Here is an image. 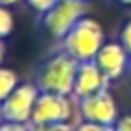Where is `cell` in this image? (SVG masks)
Listing matches in <instances>:
<instances>
[{"mask_svg": "<svg viewBox=\"0 0 131 131\" xmlns=\"http://www.w3.org/2000/svg\"><path fill=\"white\" fill-rule=\"evenodd\" d=\"M18 84H20L18 74L13 68H7V67L0 65V102H2L4 99H7L11 95V92Z\"/></svg>", "mask_w": 131, "mask_h": 131, "instance_id": "obj_9", "label": "cell"}, {"mask_svg": "<svg viewBox=\"0 0 131 131\" xmlns=\"http://www.w3.org/2000/svg\"><path fill=\"white\" fill-rule=\"evenodd\" d=\"M25 2L29 4V7L32 11H36L38 15H45L47 11H50L59 0H25Z\"/></svg>", "mask_w": 131, "mask_h": 131, "instance_id": "obj_13", "label": "cell"}, {"mask_svg": "<svg viewBox=\"0 0 131 131\" xmlns=\"http://www.w3.org/2000/svg\"><path fill=\"white\" fill-rule=\"evenodd\" d=\"M115 131H131V113H126V115H120L113 126Z\"/></svg>", "mask_w": 131, "mask_h": 131, "instance_id": "obj_15", "label": "cell"}, {"mask_svg": "<svg viewBox=\"0 0 131 131\" xmlns=\"http://www.w3.org/2000/svg\"><path fill=\"white\" fill-rule=\"evenodd\" d=\"M74 131H115V129H113V126H104V124H97V122L81 120L77 126H74Z\"/></svg>", "mask_w": 131, "mask_h": 131, "instance_id": "obj_14", "label": "cell"}, {"mask_svg": "<svg viewBox=\"0 0 131 131\" xmlns=\"http://www.w3.org/2000/svg\"><path fill=\"white\" fill-rule=\"evenodd\" d=\"M110 83H111V81L101 72V68L97 67L95 61H83V63H79V67H77L72 97H74V101L86 99V97H90V95H95V93H99V92L108 90Z\"/></svg>", "mask_w": 131, "mask_h": 131, "instance_id": "obj_7", "label": "cell"}, {"mask_svg": "<svg viewBox=\"0 0 131 131\" xmlns=\"http://www.w3.org/2000/svg\"><path fill=\"white\" fill-rule=\"evenodd\" d=\"M118 4H124V6H131V0H117Z\"/></svg>", "mask_w": 131, "mask_h": 131, "instance_id": "obj_20", "label": "cell"}, {"mask_svg": "<svg viewBox=\"0 0 131 131\" xmlns=\"http://www.w3.org/2000/svg\"><path fill=\"white\" fill-rule=\"evenodd\" d=\"M29 131H74V126L70 122H59V124H29Z\"/></svg>", "mask_w": 131, "mask_h": 131, "instance_id": "obj_11", "label": "cell"}, {"mask_svg": "<svg viewBox=\"0 0 131 131\" xmlns=\"http://www.w3.org/2000/svg\"><path fill=\"white\" fill-rule=\"evenodd\" d=\"M4 122V115H2V102H0V124Z\"/></svg>", "mask_w": 131, "mask_h": 131, "instance_id": "obj_21", "label": "cell"}, {"mask_svg": "<svg viewBox=\"0 0 131 131\" xmlns=\"http://www.w3.org/2000/svg\"><path fill=\"white\" fill-rule=\"evenodd\" d=\"M106 43L104 29L93 18H81L61 40V50L72 56L75 61H93L97 52Z\"/></svg>", "mask_w": 131, "mask_h": 131, "instance_id": "obj_2", "label": "cell"}, {"mask_svg": "<svg viewBox=\"0 0 131 131\" xmlns=\"http://www.w3.org/2000/svg\"><path fill=\"white\" fill-rule=\"evenodd\" d=\"M93 61L110 81H117L122 75H126L131 58L127 56L120 41H106Z\"/></svg>", "mask_w": 131, "mask_h": 131, "instance_id": "obj_8", "label": "cell"}, {"mask_svg": "<svg viewBox=\"0 0 131 131\" xmlns=\"http://www.w3.org/2000/svg\"><path fill=\"white\" fill-rule=\"evenodd\" d=\"M86 0H59L50 11L41 15V25L50 38L61 41L67 32L86 16Z\"/></svg>", "mask_w": 131, "mask_h": 131, "instance_id": "obj_3", "label": "cell"}, {"mask_svg": "<svg viewBox=\"0 0 131 131\" xmlns=\"http://www.w3.org/2000/svg\"><path fill=\"white\" fill-rule=\"evenodd\" d=\"M38 95L40 88L34 83H20L11 92V95L2 101L4 120L16 124H31Z\"/></svg>", "mask_w": 131, "mask_h": 131, "instance_id": "obj_5", "label": "cell"}, {"mask_svg": "<svg viewBox=\"0 0 131 131\" xmlns=\"http://www.w3.org/2000/svg\"><path fill=\"white\" fill-rule=\"evenodd\" d=\"M15 29V16L7 6L0 4V38H7Z\"/></svg>", "mask_w": 131, "mask_h": 131, "instance_id": "obj_10", "label": "cell"}, {"mask_svg": "<svg viewBox=\"0 0 131 131\" xmlns=\"http://www.w3.org/2000/svg\"><path fill=\"white\" fill-rule=\"evenodd\" d=\"M4 58H6V41L4 38H0V65H2Z\"/></svg>", "mask_w": 131, "mask_h": 131, "instance_id": "obj_17", "label": "cell"}, {"mask_svg": "<svg viewBox=\"0 0 131 131\" xmlns=\"http://www.w3.org/2000/svg\"><path fill=\"white\" fill-rule=\"evenodd\" d=\"M75 108L79 111L81 120L97 122V124H104V126H115L117 118L120 117L117 102L108 90L90 95L86 99L75 101Z\"/></svg>", "mask_w": 131, "mask_h": 131, "instance_id": "obj_6", "label": "cell"}, {"mask_svg": "<svg viewBox=\"0 0 131 131\" xmlns=\"http://www.w3.org/2000/svg\"><path fill=\"white\" fill-rule=\"evenodd\" d=\"M0 131H29V124H16L4 120L0 124Z\"/></svg>", "mask_w": 131, "mask_h": 131, "instance_id": "obj_16", "label": "cell"}, {"mask_svg": "<svg viewBox=\"0 0 131 131\" xmlns=\"http://www.w3.org/2000/svg\"><path fill=\"white\" fill-rule=\"evenodd\" d=\"M77 67L79 61H75L72 56L59 49L38 65L34 74V84L40 88V92L72 95Z\"/></svg>", "mask_w": 131, "mask_h": 131, "instance_id": "obj_1", "label": "cell"}, {"mask_svg": "<svg viewBox=\"0 0 131 131\" xmlns=\"http://www.w3.org/2000/svg\"><path fill=\"white\" fill-rule=\"evenodd\" d=\"M75 101L72 95L40 92L31 124H59L70 122L74 117Z\"/></svg>", "mask_w": 131, "mask_h": 131, "instance_id": "obj_4", "label": "cell"}, {"mask_svg": "<svg viewBox=\"0 0 131 131\" xmlns=\"http://www.w3.org/2000/svg\"><path fill=\"white\" fill-rule=\"evenodd\" d=\"M20 0H0V4L2 6H7V7H11V6H15V4H18Z\"/></svg>", "mask_w": 131, "mask_h": 131, "instance_id": "obj_18", "label": "cell"}, {"mask_svg": "<svg viewBox=\"0 0 131 131\" xmlns=\"http://www.w3.org/2000/svg\"><path fill=\"white\" fill-rule=\"evenodd\" d=\"M118 41L124 47V50L127 52V56L131 58V18L127 22H124V25L120 27V34H118Z\"/></svg>", "mask_w": 131, "mask_h": 131, "instance_id": "obj_12", "label": "cell"}, {"mask_svg": "<svg viewBox=\"0 0 131 131\" xmlns=\"http://www.w3.org/2000/svg\"><path fill=\"white\" fill-rule=\"evenodd\" d=\"M126 75H127V81H129V84H131V61H129V67H127V72H126Z\"/></svg>", "mask_w": 131, "mask_h": 131, "instance_id": "obj_19", "label": "cell"}]
</instances>
